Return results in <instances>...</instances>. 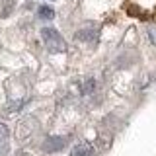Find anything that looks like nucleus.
Returning a JSON list of instances; mask_svg holds the SVG:
<instances>
[{
    "mask_svg": "<svg viewBox=\"0 0 156 156\" xmlns=\"http://www.w3.org/2000/svg\"><path fill=\"white\" fill-rule=\"evenodd\" d=\"M41 37H43V41H45V45H47V49L51 53H62L66 49L65 39H62L61 33H58L57 29H53V27H43L41 29Z\"/></svg>",
    "mask_w": 156,
    "mask_h": 156,
    "instance_id": "f257e3e1",
    "label": "nucleus"
},
{
    "mask_svg": "<svg viewBox=\"0 0 156 156\" xmlns=\"http://www.w3.org/2000/svg\"><path fill=\"white\" fill-rule=\"evenodd\" d=\"M62 146H65V139H49L45 144H43V148L47 150V152H55V150H61Z\"/></svg>",
    "mask_w": 156,
    "mask_h": 156,
    "instance_id": "f03ea898",
    "label": "nucleus"
},
{
    "mask_svg": "<svg viewBox=\"0 0 156 156\" xmlns=\"http://www.w3.org/2000/svg\"><path fill=\"white\" fill-rule=\"evenodd\" d=\"M92 154V146L90 144H78V146H74L72 148V152H70V156H90Z\"/></svg>",
    "mask_w": 156,
    "mask_h": 156,
    "instance_id": "7ed1b4c3",
    "label": "nucleus"
},
{
    "mask_svg": "<svg viewBox=\"0 0 156 156\" xmlns=\"http://www.w3.org/2000/svg\"><path fill=\"white\" fill-rule=\"evenodd\" d=\"M39 18L53 20V18H55V12H53V8H49V6H41V8H39Z\"/></svg>",
    "mask_w": 156,
    "mask_h": 156,
    "instance_id": "20e7f679",
    "label": "nucleus"
},
{
    "mask_svg": "<svg viewBox=\"0 0 156 156\" xmlns=\"http://www.w3.org/2000/svg\"><path fill=\"white\" fill-rule=\"evenodd\" d=\"M6 139H8V129H6L4 123H0V144H2Z\"/></svg>",
    "mask_w": 156,
    "mask_h": 156,
    "instance_id": "39448f33",
    "label": "nucleus"
},
{
    "mask_svg": "<svg viewBox=\"0 0 156 156\" xmlns=\"http://www.w3.org/2000/svg\"><path fill=\"white\" fill-rule=\"evenodd\" d=\"M76 37L78 39H94L96 37V31H80Z\"/></svg>",
    "mask_w": 156,
    "mask_h": 156,
    "instance_id": "423d86ee",
    "label": "nucleus"
},
{
    "mask_svg": "<svg viewBox=\"0 0 156 156\" xmlns=\"http://www.w3.org/2000/svg\"><path fill=\"white\" fill-rule=\"evenodd\" d=\"M150 41L156 45V27H150Z\"/></svg>",
    "mask_w": 156,
    "mask_h": 156,
    "instance_id": "0eeeda50",
    "label": "nucleus"
}]
</instances>
